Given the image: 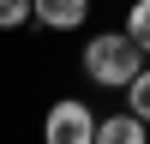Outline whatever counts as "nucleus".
<instances>
[{"instance_id": "1", "label": "nucleus", "mask_w": 150, "mask_h": 144, "mask_svg": "<svg viewBox=\"0 0 150 144\" xmlns=\"http://www.w3.org/2000/svg\"><path fill=\"white\" fill-rule=\"evenodd\" d=\"M78 66H84V78H90L96 90H126V84L150 66V54L126 36V24H120V30H96V36H84Z\"/></svg>"}, {"instance_id": "2", "label": "nucleus", "mask_w": 150, "mask_h": 144, "mask_svg": "<svg viewBox=\"0 0 150 144\" xmlns=\"http://www.w3.org/2000/svg\"><path fill=\"white\" fill-rule=\"evenodd\" d=\"M96 108L78 102V96H60V102H48L42 114V144H96Z\"/></svg>"}, {"instance_id": "3", "label": "nucleus", "mask_w": 150, "mask_h": 144, "mask_svg": "<svg viewBox=\"0 0 150 144\" xmlns=\"http://www.w3.org/2000/svg\"><path fill=\"white\" fill-rule=\"evenodd\" d=\"M36 24H42V30L72 36V30L90 24V0H36Z\"/></svg>"}, {"instance_id": "4", "label": "nucleus", "mask_w": 150, "mask_h": 144, "mask_svg": "<svg viewBox=\"0 0 150 144\" xmlns=\"http://www.w3.org/2000/svg\"><path fill=\"white\" fill-rule=\"evenodd\" d=\"M96 144H150V120H138L132 108L96 120Z\"/></svg>"}, {"instance_id": "5", "label": "nucleus", "mask_w": 150, "mask_h": 144, "mask_svg": "<svg viewBox=\"0 0 150 144\" xmlns=\"http://www.w3.org/2000/svg\"><path fill=\"white\" fill-rule=\"evenodd\" d=\"M126 36L150 54V0H132V6H126Z\"/></svg>"}, {"instance_id": "6", "label": "nucleus", "mask_w": 150, "mask_h": 144, "mask_svg": "<svg viewBox=\"0 0 150 144\" xmlns=\"http://www.w3.org/2000/svg\"><path fill=\"white\" fill-rule=\"evenodd\" d=\"M36 24V0H0V30H24Z\"/></svg>"}, {"instance_id": "7", "label": "nucleus", "mask_w": 150, "mask_h": 144, "mask_svg": "<svg viewBox=\"0 0 150 144\" xmlns=\"http://www.w3.org/2000/svg\"><path fill=\"white\" fill-rule=\"evenodd\" d=\"M120 96H126V108H132L138 120H150V66H144V72H138V78H132Z\"/></svg>"}]
</instances>
